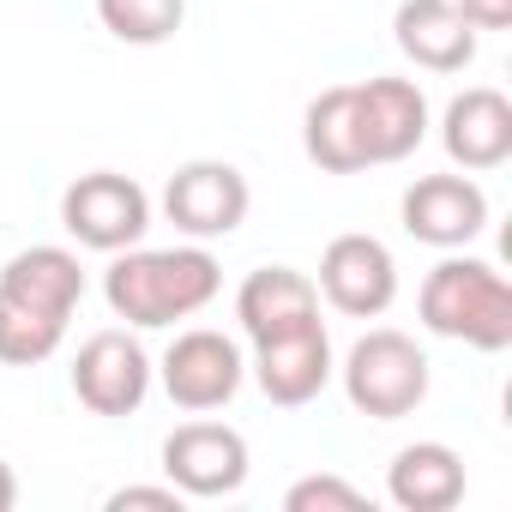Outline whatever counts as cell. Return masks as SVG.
<instances>
[{"mask_svg": "<svg viewBox=\"0 0 512 512\" xmlns=\"http://www.w3.org/2000/svg\"><path fill=\"white\" fill-rule=\"evenodd\" d=\"M19 506V476H13V464L0 458V512H13Z\"/></svg>", "mask_w": 512, "mask_h": 512, "instance_id": "obj_24", "label": "cell"}, {"mask_svg": "<svg viewBox=\"0 0 512 512\" xmlns=\"http://www.w3.org/2000/svg\"><path fill=\"white\" fill-rule=\"evenodd\" d=\"M0 290L49 320H73V308L85 302V266L67 247H25L0 266Z\"/></svg>", "mask_w": 512, "mask_h": 512, "instance_id": "obj_16", "label": "cell"}, {"mask_svg": "<svg viewBox=\"0 0 512 512\" xmlns=\"http://www.w3.org/2000/svg\"><path fill=\"white\" fill-rule=\"evenodd\" d=\"M247 440L229 422H181L163 440V476L187 500H223L247 482Z\"/></svg>", "mask_w": 512, "mask_h": 512, "instance_id": "obj_8", "label": "cell"}, {"mask_svg": "<svg viewBox=\"0 0 512 512\" xmlns=\"http://www.w3.org/2000/svg\"><path fill=\"white\" fill-rule=\"evenodd\" d=\"M61 338H67V320H49V314H37V308H25V302H13L0 290V362L7 368L49 362L61 350Z\"/></svg>", "mask_w": 512, "mask_h": 512, "instance_id": "obj_19", "label": "cell"}, {"mask_svg": "<svg viewBox=\"0 0 512 512\" xmlns=\"http://www.w3.org/2000/svg\"><path fill=\"white\" fill-rule=\"evenodd\" d=\"M61 223L79 247L91 253H121V247H139L145 229H151V199L133 175H115V169H91L79 175L67 193H61Z\"/></svg>", "mask_w": 512, "mask_h": 512, "instance_id": "obj_4", "label": "cell"}, {"mask_svg": "<svg viewBox=\"0 0 512 512\" xmlns=\"http://www.w3.org/2000/svg\"><path fill=\"white\" fill-rule=\"evenodd\" d=\"M392 43L422 73H464L476 61V31L464 25V13L452 7V0H398Z\"/></svg>", "mask_w": 512, "mask_h": 512, "instance_id": "obj_15", "label": "cell"}, {"mask_svg": "<svg viewBox=\"0 0 512 512\" xmlns=\"http://www.w3.org/2000/svg\"><path fill=\"white\" fill-rule=\"evenodd\" d=\"M241 380H247V362H241L235 338H223L211 326H193L163 350V392H169V404H181L193 416L223 410L241 392Z\"/></svg>", "mask_w": 512, "mask_h": 512, "instance_id": "obj_7", "label": "cell"}, {"mask_svg": "<svg viewBox=\"0 0 512 512\" xmlns=\"http://www.w3.org/2000/svg\"><path fill=\"white\" fill-rule=\"evenodd\" d=\"M73 392L91 416H133L151 392V356L127 332H97L73 356Z\"/></svg>", "mask_w": 512, "mask_h": 512, "instance_id": "obj_9", "label": "cell"}, {"mask_svg": "<svg viewBox=\"0 0 512 512\" xmlns=\"http://www.w3.org/2000/svg\"><path fill=\"white\" fill-rule=\"evenodd\" d=\"M217 290H223V266L199 241L193 247H121L115 266L103 272L109 314L139 332L193 320L199 308L217 302Z\"/></svg>", "mask_w": 512, "mask_h": 512, "instance_id": "obj_1", "label": "cell"}, {"mask_svg": "<svg viewBox=\"0 0 512 512\" xmlns=\"http://www.w3.org/2000/svg\"><path fill=\"white\" fill-rule=\"evenodd\" d=\"M404 235H416L422 247H470L488 229V193L470 175H422L404 187Z\"/></svg>", "mask_w": 512, "mask_h": 512, "instance_id": "obj_10", "label": "cell"}, {"mask_svg": "<svg viewBox=\"0 0 512 512\" xmlns=\"http://www.w3.org/2000/svg\"><path fill=\"white\" fill-rule=\"evenodd\" d=\"M247 175L235 163H217V157H199V163H181L163 187V217L187 235V241H217V235H235L247 223Z\"/></svg>", "mask_w": 512, "mask_h": 512, "instance_id": "obj_5", "label": "cell"}, {"mask_svg": "<svg viewBox=\"0 0 512 512\" xmlns=\"http://www.w3.org/2000/svg\"><path fill=\"white\" fill-rule=\"evenodd\" d=\"M356 133L374 163H404L428 139V97L410 79H362L356 85Z\"/></svg>", "mask_w": 512, "mask_h": 512, "instance_id": "obj_11", "label": "cell"}, {"mask_svg": "<svg viewBox=\"0 0 512 512\" xmlns=\"http://www.w3.org/2000/svg\"><path fill=\"white\" fill-rule=\"evenodd\" d=\"M235 320H241V332L253 344L302 332V326L320 320V290L296 266H260V272H247L241 290H235Z\"/></svg>", "mask_w": 512, "mask_h": 512, "instance_id": "obj_14", "label": "cell"}, {"mask_svg": "<svg viewBox=\"0 0 512 512\" xmlns=\"http://www.w3.org/2000/svg\"><path fill=\"white\" fill-rule=\"evenodd\" d=\"M302 151L326 175H362L368 169V151H362V133H356V85H332L308 103Z\"/></svg>", "mask_w": 512, "mask_h": 512, "instance_id": "obj_18", "label": "cell"}, {"mask_svg": "<svg viewBox=\"0 0 512 512\" xmlns=\"http://www.w3.org/2000/svg\"><path fill=\"white\" fill-rule=\"evenodd\" d=\"M416 314L434 338H458L482 356L512 350V284L488 260H470L458 247L422 278Z\"/></svg>", "mask_w": 512, "mask_h": 512, "instance_id": "obj_2", "label": "cell"}, {"mask_svg": "<svg viewBox=\"0 0 512 512\" xmlns=\"http://www.w3.org/2000/svg\"><path fill=\"white\" fill-rule=\"evenodd\" d=\"M386 494L404 512H452L464 500V458L446 440H416L392 458Z\"/></svg>", "mask_w": 512, "mask_h": 512, "instance_id": "obj_17", "label": "cell"}, {"mask_svg": "<svg viewBox=\"0 0 512 512\" xmlns=\"http://www.w3.org/2000/svg\"><path fill=\"white\" fill-rule=\"evenodd\" d=\"M440 145L446 157L464 169V175H482V169H500L512 157V103L494 91V85H470L446 103L440 115Z\"/></svg>", "mask_w": 512, "mask_h": 512, "instance_id": "obj_13", "label": "cell"}, {"mask_svg": "<svg viewBox=\"0 0 512 512\" xmlns=\"http://www.w3.org/2000/svg\"><path fill=\"white\" fill-rule=\"evenodd\" d=\"M452 7L464 13L470 31H506L512 25V0H452Z\"/></svg>", "mask_w": 512, "mask_h": 512, "instance_id": "obj_23", "label": "cell"}, {"mask_svg": "<svg viewBox=\"0 0 512 512\" xmlns=\"http://www.w3.org/2000/svg\"><path fill=\"white\" fill-rule=\"evenodd\" d=\"M344 398L362 416H374V422H398V416H410L428 398V356L416 350V338L380 326V332L350 344V356H344Z\"/></svg>", "mask_w": 512, "mask_h": 512, "instance_id": "obj_3", "label": "cell"}, {"mask_svg": "<svg viewBox=\"0 0 512 512\" xmlns=\"http://www.w3.org/2000/svg\"><path fill=\"white\" fill-rule=\"evenodd\" d=\"M290 512H368V494L350 488L344 476H302L290 494H284Z\"/></svg>", "mask_w": 512, "mask_h": 512, "instance_id": "obj_21", "label": "cell"}, {"mask_svg": "<svg viewBox=\"0 0 512 512\" xmlns=\"http://www.w3.org/2000/svg\"><path fill=\"white\" fill-rule=\"evenodd\" d=\"M181 488L169 482V488H115L109 494V512H127V506H151V512H181Z\"/></svg>", "mask_w": 512, "mask_h": 512, "instance_id": "obj_22", "label": "cell"}, {"mask_svg": "<svg viewBox=\"0 0 512 512\" xmlns=\"http://www.w3.org/2000/svg\"><path fill=\"white\" fill-rule=\"evenodd\" d=\"M97 19L109 37H121L133 49H157L181 31L187 0H97Z\"/></svg>", "mask_w": 512, "mask_h": 512, "instance_id": "obj_20", "label": "cell"}, {"mask_svg": "<svg viewBox=\"0 0 512 512\" xmlns=\"http://www.w3.org/2000/svg\"><path fill=\"white\" fill-rule=\"evenodd\" d=\"M253 380H260V392H266L278 410L314 404V398L326 392V380H332V338H326V320L253 344Z\"/></svg>", "mask_w": 512, "mask_h": 512, "instance_id": "obj_12", "label": "cell"}, {"mask_svg": "<svg viewBox=\"0 0 512 512\" xmlns=\"http://www.w3.org/2000/svg\"><path fill=\"white\" fill-rule=\"evenodd\" d=\"M314 290L350 320H380L398 302V260L380 235H338L320 253V284Z\"/></svg>", "mask_w": 512, "mask_h": 512, "instance_id": "obj_6", "label": "cell"}]
</instances>
